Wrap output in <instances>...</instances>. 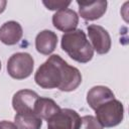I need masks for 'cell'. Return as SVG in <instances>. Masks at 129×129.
<instances>
[{
	"label": "cell",
	"mask_w": 129,
	"mask_h": 129,
	"mask_svg": "<svg viewBox=\"0 0 129 129\" xmlns=\"http://www.w3.org/2000/svg\"><path fill=\"white\" fill-rule=\"evenodd\" d=\"M34 81L42 89L57 88L62 92H72L81 85L82 75L58 54H52L39 66Z\"/></svg>",
	"instance_id": "6da1fadb"
},
{
	"label": "cell",
	"mask_w": 129,
	"mask_h": 129,
	"mask_svg": "<svg viewBox=\"0 0 129 129\" xmlns=\"http://www.w3.org/2000/svg\"><path fill=\"white\" fill-rule=\"evenodd\" d=\"M61 48L72 59L81 63L89 62L94 56V49L82 29L66 32L61 36Z\"/></svg>",
	"instance_id": "7a4b0ae2"
},
{
	"label": "cell",
	"mask_w": 129,
	"mask_h": 129,
	"mask_svg": "<svg viewBox=\"0 0 129 129\" xmlns=\"http://www.w3.org/2000/svg\"><path fill=\"white\" fill-rule=\"evenodd\" d=\"M95 112L97 121L106 128L119 125L124 118L123 104L115 98L99 106Z\"/></svg>",
	"instance_id": "3957f363"
},
{
	"label": "cell",
	"mask_w": 129,
	"mask_h": 129,
	"mask_svg": "<svg viewBox=\"0 0 129 129\" xmlns=\"http://www.w3.org/2000/svg\"><path fill=\"white\" fill-rule=\"evenodd\" d=\"M33 57L27 52L13 53L7 61L8 75L15 80H24L28 78L33 71Z\"/></svg>",
	"instance_id": "277c9868"
},
{
	"label": "cell",
	"mask_w": 129,
	"mask_h": 129,
	"mask_svg": "<svg viewBox=\"0 0 129 129\" xmlns=\"http://www.w3.org/2000/svg\"><path fill=\"white\" fill-rule=\"evenodd\" d=\"M81 125L80 115L73 109H60L47 120V129H79Z\"/></svg>",
	"instance_id": "5b68a950"
},
{
	"label": "cell",
	"mask_w": 129,
	"mask_h": 129,
	"mask_svg": "<svg viewBox=\"0 0 129 129\" xmlns=\"http://www.w3.org/2000/svg\"><path fill=\"white\" fill-rule=\"evenodd\" d=\"M87 30L93 49L96 50L99 54H105L109 52L112 44L109 32L104 27L97 24L89 25Z\"/></svg>",
	"instance_id": "8992f818"
},
{
	"label": "cell",
	"mask_w": 129,
	"mask_h": 129,
	"mask_svg": "<svg viewBox=\"0 0 129 129\" xmlns=\"http://www.w3.org/2000/svg\"><path fill=\"white\" fill-rule=\"evenodd\" d=\"M77 4L79 5L80 16L85 20H96L101 18L107 10V1L106 0H78Z\"/></svg>",
	"instance_id": "52a82bcc"
},
{
	"label": "cell",
	"mask_w": 129,
	"mask_h": 129,
	"mask_svg": "<svg viewBox=\"0 0 129 129\" xmlns=\"http://www.w3.org/2000/svg\"><path fill=\"white\" fill-rule=\"evenodd\" d=\"M38 95L31 90H20L16 92L12 99V107L16 113L34 112V105L38 99Z\"/></svg>",
	"instance_id": "ba28073f"
},
{
	"label": "cell",
	"mask_w": 129,
	"mask_h": 129,
	"mask_svg": "<svg viewBox=\"0 0 129 129\" xmlns=\"http://www.w3.org/2000/svg\"><path fill=\"white\" fill-rule=\"evenodd\" d=\"M52 24L60 31L70 32L77 28L79 24V16L73 9H62L53 14Z\"/></svg>",
	"instance_id": "9c48e42d"
},
{
	"label": "cell",
	"mask_w": 129,
	"mask_h": 129,
	"mask_svg": "<svg viewBox=\"0 0 129 129\" xmlns=\"http://www.w3.org/2000/svg\"><path fill=\"white\" fill-rule=\"evenodd\" d=\"M23 30L16 21H7L0 27V40L6 45H14L22 38Z\"/></svg>",
	"instance_id": "30bf717a"
},
{
	"label": "cell",
	"mask_w": 129,
	"mask_h": 129,
	"mask_svg": "<svg viewBox=\"0 0 129 129\" xmlns=\"http://www.w3.org/2000/svg\"><path fill=\"white\" fill-rule=\"evenodd\" d=\"M57 44V35L48 29L40 31L35 37V48L36 50L43 54H50L56 47Z\"/></svg>",
	"instance_id": "8fae6325"
},
{
	"label": "cell",
	"mask_w": 129,
	"mask_h": 129,
	"mask_svg": "<svg viewBox=\"0 0 129 129\" xmlns=\"http://www.w3.org/2000/svg\"><path fill=\"white\" fill-rule=\"evenodd\" d=\"M114 98V93L105 86H95L87 94V102L93 110Z\"/></svg>",
	"instance_id": "7c38bea8"
},
{
	"label": "cell",
	"mask_w": 129,
	"mask_h": 129,
	"mask_svg": "<svg viewBox=\"0 0 129 129\" xmlns=\"http://www.w3.org/2000/svg\"><path fill=\"white\" fill-rule=\"evenodd\" d=\"M60 110L59 106L49 98L38 97L34 105V113L40 118L44 120H49L53 115H55Z\"/></svg>",
	"instance_id": "4fadbf2b"
},
{
	"label": "cell",
	"mask_w": 129,
	"mask_h": 129,
	"mask_svg": "<svg viewBox=\"0 0 129 129\" xmlns=\"http://www.w3.org/2000/svg\"><path fill=\"white\" fill-rule=\"evenodd\" d=\"M14 122L17 129H40L42 125V119L34 112L16 113Z\"/></svg>",
	"instance_id": "5bb4252c"
},
{
	"label": "cell",
	"mask_w": 129,
	"mask_h": 129,
	"mask_svg": "<svg viewBox=\"0 0 129 129\" xmlns=\"http://www.w3.org/2000/svg\"><path fill=\"white\" fill-rule=\"evenodd\" d=\"M79 129H103V126L94 116L86 115L81 118V125Z\"/></svg>",
	"instance_id": "9a60e30c"
},
{
	"label": "cell",
	"mask_w": 129,
	"mask_h": 129,
	"mask_svg": "<svg viewBox=\"0 0 129 129\" xmlns=\"http://www.w3.org/2000/svg\"><path fill=\"white\" fill-rule=\"evenodd\" d=\"M43 5L49 10H62L67 9L71 4V1H43Z\"/></svg>",
	"instance_id": "2e32d148"
},
{
	"label": "cell",
	"mask_w": 129,
	"mask_h": 129,
	"mask_svg": "<svg viewBox=\"0 0 129 129\" xmlns=\"http://www.w3.org/2000/svg\"><path fill=\"white\" fill-rule=\"evenodd\" d=\"M0 129H17V127L14 123L3 120V121H0Z\"/></svg>",
	"instance_id": "e0dca14e"
},
{
	"label": "cell",
	"mask_w": 129,
	"mask_h": 129,
	"mask_svg": "<svg viewBox=\"0 0 129 129\" xmlns=\"http://www.w3.org/2000/svg\"><path fill=\"white\" fill-rule=\"evenodd\" d=\"M6 5H7V1H5V0H0V13H2V12L5 10Z\"/></svg>",
	"instance_id": "ac0fdd59"
},
{
	"label": "cell",
	"mask_w": 129,
	"mask_h": 129,
	"mask_svg": "<svg viewBox=\"0 0 129 129\" xmlns=\"http://www.w3.org/2000/svg\"><path fill=\"white\" fill-rule=\"evenodd\" d=\"M0 70H1V61H0Z\"/></svg>",
	"instance_id": "d6986e66"
}]
</instances>
